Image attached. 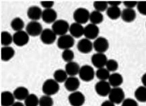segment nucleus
I'll return each instance as SVG.
<instances>
[{
	"instance_id": "nucleus-1",
	"label": "nucleus",
	"mask_w": 146,
	"mask_h": 106,
	"mask_svg": "<svg viewBox=\"0 0 146 106\" xmlns=\"http://www.w3.org/2000/svg\"><path fill=\"white\" fill-rule=\"evenodd\" d=\"M60 86L54 79H46L42 86V91L46 95L52 96L59 92Z\"/></svg>"
},
{
	"instance_id": "nucleus-2",
	"label": "nucleus",
	"mask_w": 146,
	"mask_h": 106,
	"mask_svg": "<svg viewBox=\"0 0 146 106\" xmlns=\"http://www.w3.org/2000/svg\"><path fill=\"white\" fill-rule=\"evenodd\" d=\"M90 13L86 8L84 7H79L74 11L73 14V18L75 22L80 24H86L90 20Z\"/></svg>"
},
{
	"instance_id": "nucleus-3",
	"label": "nucleus",
	"mask_w": 146,
	"mask_h": 106,
	"mask_svg": "<svg viewBox=\"0 0 146 106\" xmlns=\"http://www.w3.org/2000/svg\"><path fill=\"white\" fill-rule=\"evenodd\" d=\"M70 25L66 20H57L52 25V30L57 36H63L67 34V32L70 30Z\"/></svg>"
},
{
	"instance_id": "nucleus-4",
	"label": "nucleus",
	"mask_w": 146,
	"mask_h": 106,
	"mask_svg": "<svg viewBox=\"0 0 146 106\" xmlns=\"http://www.w3.org/2000/svg\"><path fill=\"white\" fill-rule=\"evenodd\" d=\"M108 99L113 103L121 104L125 99V94L124 91L121 87H114L112 88L109 95Z\"/></svg>"
},
{
	"instance_id": "nucleus-5",
	"label": "nucleus",
	"mask_w": 146,
	"mask_h": 106,
	"mask_svg": "<svg viewBox=\"0 0 146 106\" xmlns=\"http://www.w3.org/2000/svg\"><path fill=\"white\" fill-rule=\"evenodd\" d=\"M79 77L83 81L90 82L92 81L96 76V72L92 66L88 65H85L81 66L79 72Z\"/></svg>"
},
{
	"instance_id": "nucleus-6",
	"label": "nucleus",
	"mask_w": 146,
	"mask_h": 106,
	"mask_svg": "<svg viewBox=\"0 0 146 106\" xmlns=\"http://www.w3.org/2000/svg\"><path fill=\"white\" fill-rule=\"evenodd\" d=\"M74 38H73L71 35L69 34H65L63 35V36H59L57 41V47L59 49L63 50V51L70 49L71 48L74 46Z\"/></svg>"
},
{
	"instance_id": "nucleus-7",
	"label": "nucleus",
	"mask_w": 146,
	"mask_h": 106,
	"mask_svg": "<svg viewBox=\"0 0 146 106\" xmlns=\"http://www.w3.org/2000/svg\"><path fill=\"white\" fill-rule=\"evenodd\" d=\"M43 31L42 26L38 21H31L26 26V32L30 36L36 37L40 36Z\"/></svg>"
},
{
	"instance_id": "nucleus-8",
	"label": "nucleus",
	"mask_w": 146,
	"mask_h": 106,
	"mask_svg": "<svg viewBox=\"0 0 146 106\" xmlns=\"http://www.w3.org/2000/svg\"><path fill=\"white\" fill-rule=\"evenodd\" d=\"M30 36L27 34L26 31L22 30L19 32H16L13 35V42L16 46H24L29 43Z\"/></svg>"
},
{
	"instance_id": "nucleus-9",
	"label": "nucleus",
	"mask_w": 146,
	"mask_h": 106,
	"mask_svg": "<svg viewBox=\"0 0 146 106\" xmlns=\"http://www.w3.org/2000/svg\"><path fill=\"white\" fill-rule=\"evenodd\" d=\"M94 49L96 53H104L109 48V42L104 37H98L93 42Z\"/></svg>"
},
{
	"instance_id": "nucleus-10",
	"label": "nucleus",
	"mask_w": 146,
	"mask_h": 106,
	"mask_svg": "<svg viewBox=\"0 0 146 106\" xmlns=\"http://www.w3.org/2000/svg\"><path fill=\"white\" fill-rule=\"evenodd\" d=\"M111 86L107 81H99L95 85V92L99 96L106 97L108 96L110 91H111Z\"/></svg>"
},
{
	"instance_id": "nucleus-11",
	"label": "nucleus",
	"mask_w": 146,
	"mask_h": 106,
	"mask_svg": "<svg viewBox=\"0 0 146 106\" xmlns=\"http://www.w3.org/2000/svg\"><path fill=\"white\" fill-rule=\"evenodd\" d=\"M68 101L72 106H82L85 103V96L81 92L71 93L68 97Z\"/></svg>"
},
{
	"instance_id": "nucleus-12",
	"label": "nucleus",
	"mask_w": 146,
	"mask_h": 106,
	"mask_svg": "<svg viewBox=\"0 0 146 106\" xmlns=\"http://www.w3.org/2000/svg\"><path fill=\"white\" fill-rule=\"evenodd\" d=\"M40 40L42 43L46 45L53 44L57 40V35L54 32L52 29L46 28L44 29L42 32L41 33Z\"/></svg>"
},
{
	"instance_id": "nucleus-13",
	"label": "nucleus",
	"mask_w": 146,
	"mask_h": 106,
	"mask_svg": "<svg viewBox=\"0 0 146 106\" xmlns=\"http://www.w3.org/2000/svg\"><path fill=\"white\" fill-rule=\"evenodd\" d=\"M107 61V57L104 53H96L92 56L91 62L92 63L93 66L98 68V69L106 66Z\"/></svg>"
},
{
	"instance_id": "nucleus-14",
	"label": "nucleus",
	"mask_w": 146,
	"mask_h": 106,
	"mask_svg": "<svg viewBox=\"0 0 146 106\" xmlns=\"http://www.w3.org/2000/svg\"><path fill=\"white\" fill-rule=\"evenodd\" d=\"M99 33H100V29L97 25L89 24L86 26L84 27V35L89 40H96L98 37Z\"/></svg>"
},
{
	"instance_id": "nucleus-15",
	"label": "nucleus",
	"mask_w": 146,
	"mask_h": 106,
	"mask_svg": "<svg viewBox=\"0 0 146 106\" xmlns=\"http://www.w3.org/2000/svg\"><path fill=\"white\" fill-rule=\"evenodd\" d=\"M94 48L93 43L86 38H82L77 44V49L82 54H88Z\"/></svg>"
},
{
	"instance_id": "nucleus-16",
	"label": "nucleus",
	"mask_w": 146,
	"mask_h": 106,
	"mask_svg": "<svg viewBox=\"0 0 146 106\" xmlns=\"http://www.w3.org/2000/svg\"><path fill=\"white\" fill-rule=\"evenodd\" d=\"M64 85L67 91L71 93L76 92L80 86V81L76 77H70L64 83Z\"/></svg>"
},
{
	"instance_id": "nucleus-17",
	"label": "nucleus",
	"mask_w": 146,
	"mask_h": 106,
	"mask_svg": "<svg viewBox=\"0 0 146 106\" xmlns=\"http://www.w3.org/2000/svg\"><path fill=\"white\" fill-rule=\"evenodd\" d=\"M57 13L55 10L52 9H47L42 11V20L46 24H53L57 21Z\"/></svg>"
},
{
	"instance_id": "nucleus-18",
	"label": "nucleus",
	"mask_w": 146,
	"mask_h": 106,
	"mask_svg": "<svg viewBox=\"0 0 146 106\" xmlns=\"http://www.w3.org/2000/svg\"><path fill=\"white\" fill-rule=\"evenodd\" d=\"M42 10L37 5H33L28 9L27 16L31 21H38L42 18Z\"/></svg>"
},
{
	"instance_id": "nucleus-19",
	"label": "nucleus",
	"mask_w": 146,
	"mask_h": 106,
	"mask_svg": "<svg viewBox=\"0 0 146 106\" xmlns=\"http://www.w3.org/2000/svg\"><path fill=\"white\" fill-rule=\"evenodd\" d=\"M69 32L73 38H79L84 35V28L82 24L74 22L70 25Z\"/></svg>"
},
{
	"instance_id": "nucleus-20",
	"label": "nucleus",
	"mask_w": 146,
	"mask_h": 106,
	"mask_svg": "<svg viewBox=\"0 0 146 106\" xmlns=\"http://www.w3.org/2000/svg\"><path fill=\"white\" fill-rule=\"evenodd\" d=\"M15 97L13 93L5 91L1 93V106H12L15 103Z\"/></svg>"
},
{
	"instance_id": "nucleus-21",
	"label": "nucleus",
	"mask_w": 146,
	"mask_h": 106,
	"mask_svg": "<svg viewBox=\"0 0 146 106\" xmlns=\"http://www.w3.org/2000/svg\"><path fill=\"white\" fill-rule=\"evenodd\" d=\"M80 68L81 66L78 63L72 61L67 63L65 66V70L70 77H76L78 74H79Z\"/></svg>"
},
{
	"instance_id": "nucleus-22",
	"label": "nucleus",
	"mask_w": 146,
	"mask_h": 106,
	"mask_svg": "<svg viewBox=\"0 0 146 106\" xmlns=\"http://www.w3.org/2000/svg\"><path fill=\"white\" fill-rule=\"evenodd\" d=\"M15 99L18 100V101H24L29 95V91L27 87L20 86L15 89L13 92Z\"/></svg>"
},
{
	"instance_id": "nucleus-23",
	"label": "nucleus",
	"mask_w": 146,
	"mask_h": 106,
	"mask_svg": "<svg viewBox=\"0 0 146 106\" xmlns=\"http://www.w3.org/2000/svg\"><path fill=\"white\" fill-rule=\"evenodd\" d=\"M137 14L134 9L125 8L121 13V19L127 23H131L136 19Z\"/></svg>"
},
{
	"instance_id": "nucleus-24",
	"label": "nucleus",
	"mask_w": 146,
	"mask_h": 106,
	"mask_svg": "<svg viewBox=\"0 0 146 106\" xmlns=\"http://www.w3.org/2000/svg\"><path fill=\"white\" fill-rule=\"evenodd\" d=\"M108 81L113 88L120 87L123 83V77L119 72H113L110 74Z\"/></svg>"
},
{
	"instance_id": "nucleus-25",
	"label": "nucleus",
	"mask_w": 146,
	"mask_h": 106,
	"mask_svg": "<svg viewBox=\"0 0 146 106\" xmlns=\"http://www.w3.org/2000/svg\"><path fill=\"white\" fill-rule=\"evenodd\" d=\"M15 55L14 49L11 46H3L1 49V59L4 62L10 61Z\"/></svg>"
},
{
	"instance_id": "nucleus-26",
	"label": "nucleus",
	"mask_w": 146,
	"mask_h": 106,
	"mask_svg": "<svg viewBox=\"0 0 146 106\" xmlns=\"http://www.w3.org/2000/svg\"><path fill=\"white\" fill-rule=\"evenodd\" d=\"M106 15L110 20H115L119 19L121 16L122 11L119 8V7H113L110 6L108 7L107 10L106 11Z\"/></svg>"
},
{
	"instance_id": "nucleus-27",
	"label": "nucleus",
	"mask_w": 146,
	"mask_h": 106,
	"mask_svg": "<svg viewBox=\"0 0 146 106\" xmlns=\"http://www.w3.org/2000/svg\"><path fill=\"white\" fill-rule=\"evenodd\" d=\"M135 97L137 101L145 103L146 102V87L140 86L136 89L135 92Z\"/></svg>"
},
{
	"instance_id": "nucleus-28",
	"label": "nucleus",
	"mask_w": 146,
	"mask_h": 106,
	"mask_svg": "<svg viewBox=\"0 0 146 106\" xmlns=\"http://www.w3.org/2000/svg\"><path fill=\"white\" fill-rule=\"evenodd\" d=\"M103 20H104V16L101 12L94 10L90 13V21L91 22V24L98 25L102 23Z\"/></svg>"
},
{
	"instance_id": "nucleus-29",
	"label": "nucleus",
	"mask_w": 146,
	"mask_h": 106,
	"mask_svg": "<svg viewBox=\"0 0 146 106\" xmlns=\"http://www.w3.org/2000/svg\"><path fill=\"white\" fill-rule=\"evenodd\" d=\"M10 26L13 30L19 32L23 30V28L25 26V24H24V22L22 18L17 17L14 18L12 20L10 23Z\"/></svg>"
},
{
	"instance_id": "nucleus-30",
	"label": "nucleus",
	"mask_w": 146,
	"mask_h": 106,
	"mask_svg": "<svg viewBox=\"0 0 146 106\" xmlns=\"http://www.w3.org/2000/svg\"><path fill=\"white\" fill-rule=\"evenodd\" d=\"M67 76H68V75H67L65 70L57 69L54 72L53 79L59 83H65L67 78H68Z\"/></svg>"
},
{
	"instance_id": "nucleus-31",
	"label": "nucleus",
	"mask_w": 146,
	"mask_h": 106,
	"mask_svg": "<svg viewBox=\"0 0 146 106\" xmlns=\"http://www.w3.org/2000/svg\"><path fill=\"white\" fill-rule=\"evenodd\" d=\"M13 42V36L7 31H3L1 33V44L3 46H10Z\"/></svg>"
},
{
	"instance_id": "nucleus-32",
	"label": "nucleus",
	"mask_w": 146,
	"mask_h": 106,
	"mask_svg": "<svg viewBox=\"0 0 146 106\" xmlns=\"http://www.w3.org/2000/svg\"><path fill=\"white\" fill-rule=\"evenodd\" d=\"M110 75V72L105 67L97 69L96 71V77L100 81H107Z\"/></svg>"
},
{
	"instance_id": "nucleus-33",
	"label": "nucleus",
	"mask_w": 146,
	"mask_h": 106,
	"mask_svg": "<svg viewBox=\"0 0 146 106\" xmlns=\"http://www.w3.org/2000/svg\"><path fill=\"white\" fill-rule=\"evenodd\" d=\"M25 106H38L39 105V98L34 93H30L27 98L24 100Z\"/></svg>"
},
{
	"instance_id": "nucleus-34",
	"label": "nucleus",
	"mask_w": 146,
	"mask_h": 106,
	"mask_svg": "<svg viewBox=\"0 0 146 106\" xmlns=\"http://www.w3.org/2000/svg\"><path fill=\"white\" fill-rule=\"evenodd\" d=\"M53 103L51 96L44 95L39 98V106H53Z\"/></svg>"
},
{
	"instance_id": "nucleus-35",
	"label": "nucleus",
	"mask_w": 146,
	"mask_h": 106,
	"mask_svg": "<svg viewBox=\"0 0 146 106\" xmlns=\"http://www.w3.org/2000/svg\"><path fill=\"white\" fill-rule=\"evenodd\" d=\"M108 1H96L94 2V7L95 10L101 13L107 10L108 7Z\"/></svg>"
},
{
	"instance_id": "nucleus-36",
	"label": "nucleus",
	"mask_w": 146,
	"mask_h": 106,
	"mask_svg": "<svg viewBox=\"0 0 146 106\" xmlns=\"http://www.w3.org/2000/svg\"><path fill=\"white\" fill-rule=\"evenodd\" d=\"M106 68L110 72H115L119 68V63L115 59H108L106 65Z\"/></svg>"
},
{
	"instance_id": "nucleus-37",
	"label": "nucleus",
	"mask_w": 146,
	"mask_h": 106,
	"mask_svg": "<svg viewBox=\"0 0 146 106\" xmlns=\"http://www.w3.org/2000/svg\"><path fill=\"white\" fill-rule=\"evenodd\" d=\"M74 53L71 49L65 50V51H63L62 55H61L63 60L67 63L74 61Z\"/></svg>"
},
{
	"instance_id": "nucleus-38",
	"label": "nucleus",
	"mask_w": 146,
	"mask_h": 106,
	"mask_svg": "<svg viewBox=\"0 0 146 106\" xmlns=\"http://www.w3.org/2000/svg\"><path fill=\"white\" fill-rule=\"evenodd\" d=\"M138 12L143 16H146V1H138L137 6Z\"/></svg>"
},
{
	"instance_id": "nucleus-39",
	"label": "nucleus",
	"mask_w": 146,
	"mask_h": 106,
	"mask_svg": "<svg viewBox=\"0 0 146 106\" xmlns=\"http://www.w3.org/2000/svg\"><path fill=\"white\" fill-rule=\"evenodd\" d=\"M121 106H139L138 105L137 101L132 98H127L123 103H121Z\"/></svg>"
},
{
	"instance_id": "nucleus-40",
	"label": "nucleus",
	"mask_w": 146,
	"mask_h": 106,
	"mask_svg": "<svg viewBox=\"0 0 146 106\" xmlns=\"http://www.w3.org/2000/svg\"><path fill=\"white\" fill-rule=\"evenodd\" d=\"M123 4L126 8L129 9H134L135 7L137 6L138 1H123Z\"/></svg>"
},
{
	"instance_id": "nucleus-41",
	"label": "nucleus",
	"mask_w": 146,
	"mask_h": 106,
	"mask_svg": "<svg viewBox=\"0 0 146 106\" xmlns=\"http://www.w3.org/2000/svg\"><path fill=\"white\" fill-rule=\"evenodd\" d=\"M41 6H42L44 10L47 9H52L54 5V1H42L40 2Z\"/></svg>"
},
{
	"instance_id": "nucleus-42",
	"label": "nucleus",
	"mask_w": 146,
	"mask_h": 106,
	"mask_svg": "<svg viewBox=\"0 0 146 106\" xmlns=\"http://www.w3.org/2000/svg\"><path fill=\"white\" fill-rule=\"evenodd\" d=\"M121 1H108V4L110 5V6L113 7H119L120 5H121Z\"/></svg>"
},
{
	"instance_id": "nucleus-43",
	"label": "nucleus",
	"mask_w": 146,
	"mask_h": 106,
	"mask_svg": "<svg viewBox=\"0 0 146 106\" xmlns=\"http://www.w3.org/2000/svg\"><path fill=\"white\" fill-rule=\"evenodd\" d=\"M100 106H115V104L113 103V102L110 101L109 99L106 100V101H103Z\"/></svg>"
},
{
	"instance_id": "nucleus-44",
	"label": "nucleus",
	"mask_w": 146,
	"mask_h": 106,
	"mask_svg": "<svg viewBox=\"0 0 146 106\" xmlns=\"http://www.w3.org/2000/svg\"><path fill=\"white\" fill-rule=\"evenodd\" d=\"M141 83L143 86L146 87V72L144 73L141 77Z\"/></svg>"
},
{
	"instance_id": "nucleus-45",
	"label": "nucleus",
	"mask_w": 146,
	"mask_h": 106,
	"mask_svg": "<svg viewBox=\"0 0 146 106\" xmlns=\"http://www.w3.org/2000/svg\"><path fill=\"white\" fill-rule=\"evenodd\" d=\"M12 106H25L24 103H22L21 101H16Z\"/></svg>"
}]
</instances>
